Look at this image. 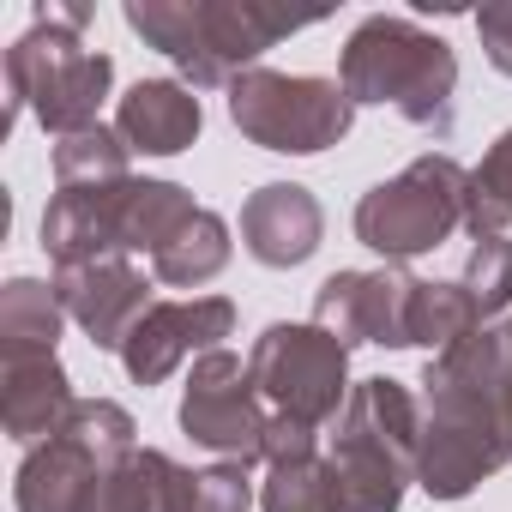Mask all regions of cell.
Returning a JSON list of instances; mask_svg holds the SVG:
<instances>
[{"label":"cell","instance_id":"cell-14","mask_svg":"<svg viewBox=\"0 0 512 512\" xmlns=\"http://www.w3.org/2000/svg\"><path fill=\"white\" fill-rule=\"evenodd\" d=\"M326 241V205L302 181H266L241 199V247L266 272H296L308 266Z\"/></svg>","mask_w":512,"mask_h":512},{"label":"cell","instance_id":"cell-26","mask_svg":"<svg viewBox=\"0 0 512 512\" xmlns=\"http://www.w3.org/2000/svg\"><path fill=\"white\" fill-rule=\"evenodd\" d=\"M314 452H320V428L272 410V428H266V452H260V464H290V458H314Z\"/></svg>","mask_w":512,"mask_h":512},{"label":"cell","instance_id":"cell-1","mask_svg":"<svg viewBox=\"0 0 512 512\" xmlns=\"http://www.w3.org/2000/svg\"><path fill=\"white\" fill-rule=\"evenodd\" d=\"M512 464V326H482L422 368V458L428 500H464Z\"/></svg>","mask_w":512,"mask_h":512},{"label":"cell","instance_id":"cell-25","mask_svg":"<svg viewBox=\"0 0 512 512\" xmlns=\"http://www.w3.org/2000/svg\"><path fill=\"white\" fill-rule=\"evenodd\" d=\"M247 506H253L247 464H205L187 476V512H247Z\"/></svg>","mask_w":512,"mask_h":512},{"label":"cell","instance_id":"cell-7","mask_svg":"<svg viewBox=\"0 0 512 512\" xmlns=\"http://www.w3.org/2000/svg\"><path fill=\"white\" fill-rule=\"evenodd\" d=\"M229 121L247 145L278 151V157H320L350 139L356 97L338 79L320 73H278L253 67L229 85Z\"/></svg>","mask_w":512,"mask_h":512},{"label":"cell","instance_id":"cell-17","mask_svg":"<svg viewBox=\"0 0 512 512\" xmlns=\"http://www.w3.org/2000/svg\"><path fill=\"white\" fill-rule=\"evenodd\" d=\"M187 476L193 470L175 464L169 452L139 446L91 482L79 512H187Z\"/></svg>","mask_w":512,"mask_h":512},{"label":"cell","instance_id":"cell-2","mask_svg":"<svg viewBox=\"0 0 512 512\" xmlns=\"http://www.w3.org/2000/svg\"><path fill=\"white\" fill-rule=\"evenodd\" d=\"M121 19L181 73L187 91H229L266 49L320 25V13H290L272 0H127Z\"/></svg>","mask_w":512,"mask_h":512},{"label":"cell","instance_id":"cell-20","mask_svg":"<svg viewBox=\"0 0 512 512\" xmlns=\"http://www.w3.org/2000/svg\"><path fill=\"white\" fill-rule=\"evenodd\" d=\"M67 326V308L55 296V284L43 278H13L0 290V356L7 350H55Z\"/></svg>","mask_w":512,"mask_h":512},{"label":"cell","instance_id":"cell-18","mask_svg":"<svg viewBox=\"0 0 512 512\" xmlns=\"http://www.w3.org/2000/svg\"><path fill=\"white\" fill-rule=\"evenodd\" d=\"M229 253H235V241H229V223L217 217V211H193V223L157 253L151 260V272H157V284H169V290H199V284H211L223 266H229Z\"/></svg>","mask_w":512,"mask_h":512},{"label":"cell","instance_id":"cell-13","mask_svg":"<svg viewBox=\"0 0 512 512\" xmlns=\"http://www.w3.org/2000/svg\"><path fill=\"white\" fill-rule=\"evenodd\" d=\"M55 296L67 308V320L91 338V350H109L121 356L133 326L157 308L151 296V278L133 266V260H97V266H55Z\"/></svg>","mask_w":512,"mask_h":512},{"label":"cell","instance_id":"cell-15","mask_svg":"<svg viewBox=\"0 0 512 512\" xmlns=\"http://www.w3.org/2000/svg\"><path fill=\"white\" fill-rule=\"evenodd\" d=\"M73 404H79V392H73L55 350H7L0 356V422H7V434L25 452L43 446L49 434H61Z\"/></svg>","mask_w":512,"mask_h":512},{"label":"cell","instance_id":"cell-3","mask_svg":"<svg viewBox=\"0 0 512 512\" xmlns=\"http://www.w3.org/2000/svg\"><path fill=\"white\" fill-rule=\"evenodd\" d=\"M338 85L362 103L398 109L410 127L452 139L458 121V55L446 37L422 31L404 13H368L338 55Z\"/></svg>","mask_w":512,"mask_h":512},{"label":"cell","instance_id":"cell-23","mask_svg":"<svg viewBox=\"0 0 512 512\" xmlns=\"http://www.w3.org/2000/svg\"><path fill=\"white\" fill-rule=\"evenodd\" d=\"M458 284L470 290L482 326H500V314H512V235H482L470 247Z\"/></svg>","mask_w":512,"mask_h":512},{"label":"cell","instance_id":"cell-16","mask_svg":"<svg viewBox=\"0 0 512 512\" xmlns=\"http://www.w3.org/2000/svg\"><path fill=\"white\" fill-rule=\"evenodd\" d=\"M199 127H205L199 91H187L181 79H139L115 103V133L139 157H181V151H193Z\"/></svg>","mask_w":512,"mask_h":512},{"label":"cell","instance_id":"cell-11","mask_svg":"<svg viewBox=\"0 0 512 512\" xmlns=\"http://www.w3.org/2000/svg\"><path fill=\"white\" fill-rule=\"evenodd\" d=\"M416 284L404 266H380V272H332L314 290V326L332 332L344 350L356 344H380V350H410V302Z\"/></svg>","mask_w":512,"mask_h":512},{"label":"cell","instance_id":"cell-5","mask_svg":"<svg viewBox=\"0 0 512 512\" xmlns=\"http://www.w3.org/2000/svg\"><path fill=\"white\" fill-rule=\"evenodd\" d=\"M470 217V169L446 151L410 157L392 181H374L356 199V241L380 253L386 266H410L422 253H440Z\"/></svg>","mask_w":512,"mask_h":512},{"label":"cell","instance_id":"cell-19","mask_svg":"<svg viewBox=\"0 0 512 512\" xmlns=\"http://www.w3.org/2000/svg\"><path fill=\"white\" fill-rule=\"evenodd\" d=\"M470 332H482V314L470 302V290L458 278H422L416 284V302H410V350H452L464 344Z\"/></svg>","mask_w":512,"mask_h":512},{"label":"cell","instance_id":"cell-21","mask_svg":"<svg viewBox=\"0 0 512 512\" xmlns=\"http://www.w3.org/2000/svg\"><path fill=\"white\" fill-rule=\"evenodd\" d=\"M127 163H133L127 139L103 121L73 133V139H55V187H115L133 175Z\"/></svg>","mask_w":512,"mask_h":512},{"label":"cell","instance_id":"cell-12","mask_svg":"<svg viewBox=\"0 0 512 512\" xmlns=\"http://www.w3.org/2000/svg\"><path fill=\"white\" fill-rule=\"evenodd\" d=\"M223 338H235V302L229 296H187V302H157L127 350H121V368L133 386H163L181 362H199L211 350H223Z\"/></svg>","mask_w":512,"mask_h":512},{"label":"cell","instance_id":"cell-24","mask_svg":"<svg viewBox=\"0 0 512 512\" xmlns=\"http://www.w3.org/2000/svg\"><path fill=\"white\" fill-rule=\"evenodd\" d=\"M260 512H338L326 452L272 464V476H266V488H260Z\"/></svg>","mask_w":512,"mask_h":512},{"label":"cell","instance_id":"cell-27","mask_svg":"<svg viewBox=\"0 0 512 512\" xmlns=\"http://www.w3.org/2000/svg\"><path fill=\"white\" fill-rule=\"evenodd\" d=\"M476 37H482L488 67L512 79V0H494V7H482V13H476Z\"/></svg>","mask_w":512,"mask_h":512},{"label":"cell","instance_id":"cell-9","mask_svg":"<svg viewBox=\"0 0 512 512\" xmlns=\"http://www.w3.org/2000/svg\"><path fill=\"white\" fill-rule=\"evenodd\" d=\"M247 368H253V386L266 392V404L278 416H296V422H338L344 398H350V350L320 332L314 320H272L247 350Z\"/></svg>","mask_w":512,"mask_h":512},{"label":"cell","instance_id":"cell-22","mask_svg":"<svg viewBox=\"0 0 512 512\" xmlns=\"http://www.w3.org/2000/svg\"><path fill=\"white\" fill-rule=\"evenodd\" d=\"M506 229H512V127L494 133V145L470 169V217H464V235L470 241L506 235Z\"/></svg>","mask_w":512,"mask_h":512},{"label":"cell","instance_id":"cell-4","mask_svg":"<svg viewBox=\"0 0 512 512\" xmlns=\"http://www.w3.org/2000/svg\"><path fill=\"white\" fill-rule=\"evenodd\" d=\"M416 458H422V398L392 374L356 380L326 446L338 512H398L404 488L416 482Z\"/></svg>","mask_w":512,"mask_h":512},{"label":"cell","instance_id":"cell-6","mask_svg":"<svg viewBox=\"0 0 512 512\" xmlns=\"http://www.w3.org/2000/svg\"><path fill=\"white\" fill-rule=\"evenodd\" d=\"M115 91V61L103 49H85V37L37 19L7 49V127L19 115H37L43 133L73 139L97 127L103 103Z\"/></svg>","mask_w":512,"mask_h":512},{"label":"cell","instance_id":"cell-10","mask_svg":"<svg viewBox=\"0 0 512 512\" xmlns=\"http://www.w3.org/2000/svg\"><path fill=\"white\" fill-rule=\"evenodd\" d=\"M266 428H272V404L253 386V368L235 350H211L193 362L187 386H181V434L211 452L217 464H260L266 452Z\"/></svg>","mask_w":512,"mask_h":512},{"label":"cell","instance_id":"cell-28","mask_svg":"<svg viewBox=\"0 0 512 512\" xmlns=\"http://www.w3.org/2000/svg\"><path fill=\"white\" fill-rule=\"evenodd\" d=\"M506 326H512V320H506Z\"/></svg>","mask_w":512,"mask_h":512},{"label":"cell","instance_id":"cell-8","mask_svg":"<svg viewBox=\"0 0 512 512\" xmlns=\"http://www.w3.org/2000/svg\"><path fill=\"white\" fill-rule=\"evenodd\" d=\"M139 452V422L115 398H79L67 428L31 446L13 470V506L19 512H79L91 482Z\"/></svg>","mask_w":512,"mask_h":512}]
</instances>
